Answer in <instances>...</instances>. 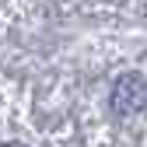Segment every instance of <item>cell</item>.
Segmentation results:
<instances>
[{
	"instance_id": "6da1fadb",
	"label": "cell",
	"mask_w": 147,
	"mask_h": 147,
	"mask_svg": "<svg viewBox=\"0 0 147 147\" xmlns=\"http://www.w3.org/2000/svg\"><path fill=\"white\" fill-rule=\"evenodd\" d=\"M147 105V81L140 74H126V77L116 81V91H112V109L116 112H140Z\"/></svg>"
}]
</instances>
